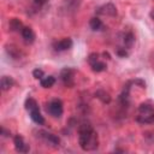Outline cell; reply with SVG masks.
I'll use <instances>...</instances> for the list:
<instances>
[{
    "mask_svg": "<svg viewBox=\"0 0 154 154\" xmlns=\"http://www.w3.org/2000/svg\"><path fill=\"white\" fill-rule=\"evenodd\" d=\"M78 143L84 152H91L99 147L97 134L89 123H82L78 126Z\"/></svg>",
    "mask_w": 154,
    "mask_h": 154,
    "instance_id": "cell-1",
    "label": "cell"
},
{
    "mask_svg": "<svg viewBox=\"0 0 154 154\" xmlns=\"http://www.w3.org/2000/svg\"><path fill=\"white\" fill-rule=\"evenodd\" d=\"M136 122L140 124H153L154 123V103L152 101L142 102L137 108Z\"/></svg>",
    "mask_w": 154,
    "mask_h": 154,
    "instance_id": "cell-2",
    "label": "cell"
},
{
    "mask_svg": "<svg viewBox=\"0 0 154 154\" xmlns=\"http://www.w3.org/2000/svg\"><path fill=\"white\" fill-rule=\"evenodd\" d=\"M47 112L53 117V118H60L64 112L63 102L59 99H53L47 103Z\"/></svg>",
    "mask_w": 154,
    "mask_h": 154,
    "instance_id": "cell-3",
    "label": "cell"
},
{
    "mask_svg": "<svg viewBox=\"0 0 154 154\" xmlns=\"http://www.w3.org/2000/svg\"><path fill=\"white\" fill-rule=\"evenodd\" d=\"M75 73L76 71L71 67H65L60 71V78L65 87L71 88L75 85Z\"/></svg>",
    "mask_w": 154,
    "mask_h": 154,
    "instance_id": "cell-4",
    "label": "cell"
},
{
    "mask_svg": "<svg viewBox=\"0 0 154 154\" xmlns=\"http://www.w3.org/2000/svg\"><path fill=\"white\" fill-rule=\"evenodd\" d=\"M38 134H40L38 136H40L48 146H51V147H53V148H58V147L60 146V138H59L57 135H54V134H52V132H48V131H45V130H41Z\"/></svg>",
    "mask_w": 154,
    "mask_h": 154,
    "instance_id": "cell-5",
    "label": "cell"
},
{
    "mask_svg": "<svg viewBox=\"0 0 154 154\" xmlns=\"http://www.w3.org/2000/svg\"><path fill=\"white\" fill-rule=\"evenodd\" d=\"M13 144H14V148H16V150L18 153H28L30 150L29 144L25 143L24 138L20 135H16L13 137Z\"/></svg>",
    "mask_w": 154,
    "mask_h": 154,
    "instance_id": "cell-6",
    "label": "cell"
},
{
    "mask_svg": "<svg viewBox=\"0 0 154 154\" xmlns=\"http://www.w3.org/2000/svg\"><path fill=\"white\" fill-rule=\"evenodd\" d=\"M96 13H97V14H103V16H111V17H113V16L117 14V8H116V6H114L113 4L108 2V4H106V5L100 6V7L97 8Z\"/></svg>",
    "mask_w": 154,
    "mask_h": 154,
    "instance_id": "cell-7",
    "label": "cell"
},
{
    "mask_svg": "<svg viewBox=\"0 0 154 154\" xmlns=\"http://www.w3.org/2000/svg\"><path fill=\"white\" fill-rule=\"evenodd\" d=\"M53 47H54V49H55L57 52L67 51V49H70V48L72 47V40L69 38V37H65V38H63V40L57 41V42L53 45Z\"/></svg>",
    "mask_w": 154,
    "mask_h": 154,
    "instance_id": "cell-8",
    "label": "cell"
},
{
    "mask_svg": "<svg viewBox=\"0 0 154 154\" xmlns=\"http://www.w3.org/2000/svg\"><path fill=\"white\" fill-rule=\"evenodd\" d=\"M20 34H22V37L25 43H32L35 41V32L30 26H24L22 29Z\"/></svg>",
    "mask_w": 154,
    "mask_h": 154,
    "instance_id": "cell-9",
    "label": "cell"
},
{
    "mask_svg": "<svg viewBox=\"0 0 154 154\" xmlns=\"http://www.w3.org/2000/svg\"><path fill=\"white\" fill-rule=\"evenodd\" d=\"M29 113H30V118H31V120H32L35 124H37V125H43V124H45V118H43V116L41 114L38 107L31 109Z\"/></svg>",
    "mask_w": 154,
    "mask_h": 154,
    "instance_id": "cell-10",
    "label": "cell"
},
{
    "mask_svg": "<svg viewBox=\"0 0 154 154\" xmlns=\"http://www.w3.org/2000/svg\"><path fill=\"white\" fill-rule=\"evenodd\" d=\"M14 79L10 76H2L1 77V81H0V87H1V90L2 91H7L10 90L13 85H14Z\"/></svg>",
    "mask_w": 154,
    "mask_h": 154,
    "instance_id": "cell-11",
    "label": "cell"
},
{
    "mask_svg": "<svg viewBox=\"0 0 154 154\" xmlns=\"http://www.w3.org/2000/svg\"><path fill=\"white\" fill-rule=\"evenodd\" d=\"M135 43V35L131 31H126L123 34V45L124 48H131Z\"/></svg>",
    "mask_w": 154,
    "mask_h": 154,
    "instance_id": "cell-12",
    "label": "cell"
},
{
    "mask_svg": "<svg viewBox=\"0 0 154 154\" xmlns=\"http://www.w3.org/2000/svg\"><path fill=\"white\" fill-rule=\"evenodd\" d=\"M89 65H90V67H91V70L94 72H102V71H105L107 69L106 63L102 61V60H100V59H97L96 61H94V63H91Z\"/></svg>",
    "mask_w": 154,
    "mask_h": 154,
    "instance_id": "cell-13",
    "label": "cell"
},
{
    "mask_svg": "<svg viewBox=\"0 0 154 154\" xmlns=\"http://www.w3.org/2000/svg\"><path fill=\"white\" fill-rule=\"evenodd\" d=\"M8 28H10L11 31H22V29H23L24 26H23L22 22H20L18 18H12V19H10V22H8Z\"/></svg>",
    "mask_w": 154,
    "mask_h": 154,
    "instance_id": "cell-14",
    "label": "cell"
},
{
    "mask_svg": "<svg viewBox=\"0 0 154 154\" xmlns=\"http://www.w3.org/2000/svg\"><path fill=\"white\" fill-rule=\"evenodd\" d=\"M55 83V78L53 76H43L40 79V85L42 88H52Z\"/></svg>",
    "mask_w": 154,
    "mask_h": 154,
    "instance_id": "cell-15",
    "label": "cell"
},
{
    "mask_svg": "<svg viewBox=\"0 0 154 154\" xmlns=\"http://www.w3.org/2000/svg\"><path fill=\"white\" fill-rule=\"evenodd\" d=\"M89 25H90L91 30H94V31H96V30H101V29L103 28V23H102V20H101L100 18H97V17H93V18L90 19V22H89Z\"/></svg>",
    "mask_w": 154,
    "mask_h": 154,
    "instance_id": "cell-16",
    "label": "cell"
},
{
    "mask_svg": "<svg viewBox=\"0 0 154 154\" xmlns=\"http://www.w3.org/2000/svg\"><path fill=\"white\" fill-rule=\"evenodd\" d=\"M95 96H96L99 100H101L103 103H109V102H111V96H109V94H108L106 90H102V89L97 90V91L95 93Z\"/></svg>",
    "mask_w": 154,
    "mask_h": 154,
    "instance_id": "cell-17",
    "label": "cell"
},
{
    "mask_svg": "<svg viewBox=\"0 0 154 154\" xmlns=\"http://www.w3.org/2000/svg\"><path fill=\"white\" fill-rule=\"evenodd\" d=\"M6 52H7V54H8L12 59H18V58L20 57V51H19L17 47L12 46V45L6 46Z\"/></svg>",
    "mask_w": 154,
    "mask_h": 154,
    "instance_id": "cell-18",
    "label": "cell"
},
{
    "mask_svg": "<svg viewBox=\"0 0 154 154\" xmlns=\"http://www.w3.org/2000/svg\"><path fill=\"white\" fill-rule=\"evenodd\" d=\"M24 106H25V109H26L28 112H30L31 109H34V108H37V107H38V105H37L36 100H35L34 97H30V96H29V97H26Z\"/></svg>",
    "mask_w": 154,
    "mask_h": 154,
    "instance_id": "cell-19",
    "label": "cell"
},
{
    "mask_svg": "<svg viewBox=\"0 0 154 154\" xmlns=\"http://www.w3.org/2000/svg\"><path fill=\"white\" fill-rule=\"evenodd\" d=\"M43 76H45V73H43V71H42L41 69H35V70L32 71V77H34L35 79H41Z\"/></svg>",
    "mask_w": 154,
    "mask_h": 154,
    "instance_id": "cell-20",
    "label": "cell"
},
{
    "mask_svg": "<svg viewBox=\"0 0 154 154\" xmlns=\"http://www.w3.org/2000/svg\"><path fill=\"white\" fill-rule=\"evenodd\" d=\"M116 53H117V55H118V57H120V58H125V57H128V52H126V48H123V47H119V48H117Z\"/></svg>",
    "mask_w": 154,
    "mask_h": 154,
    "instance_id": "cell-21",
    "label": "cell"
},
{
    "mask_svg": "<svg viewBox=\"0 0 154 154\" xmlns=\"http://www.w3.org/2000/svg\"><path fill=\"white\" fill-rule=\"evenodd\" d=\"M1 135H2L4 137H10V136H11V132H10L8 130H6V129L2 126V128H1Z\"/></svg>",
    "mask_w": 154,
    "mask_h": 154,
    "instance_id": "cell-22",
    "label": "cell"
},
{
    "mask_svg": "<svg viewBox=\"0 0 154 154\" xmlns=\"http://www.w3.org/2000/svg\"><path fill=\"white\" fill-rule=\"evenodd\" d=\"M47 1L48 0H34V2H35L36 6H43L45 4H47Z\"/></svg>",
    "mask_w": 154,
    "mask_h": 154,
    "instance_id": "cell-23",
    "label": "cell"
},
{
    "mask_svg": "<svg viewBox=\"0 0 154 154\" xmlns=\"http://www.w3.org/2000/svg\"><path fill=\"white\" fill-rule=\"evenodd\" d=\"M149 16H150V18H152V19L154 20V8H153V10L150 11V13H149Z\"/></svg>",
    "mask_w": 154,
    "mask_h": 154,
    "instance_id": "cell-24",
    "label": "cell"
}]
</instances>
